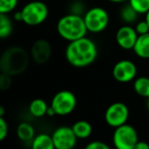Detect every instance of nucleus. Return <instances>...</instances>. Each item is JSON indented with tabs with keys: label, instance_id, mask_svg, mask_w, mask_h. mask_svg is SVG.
<instances>
[{
	"label": "nucleus",
	"instance_id": "nucleus-32",
	"mask_svg": "<svg viewBox=\"0 0 149 149\" xmlns=\"http://www.w3.org/2000/svg\"><path fill=\"white\" fill-rule=\"evenodd\" d=\"M4 115H5V109H4L2 106H0V116L4 117Z\"/></svg>",
	"mask_w": 149,
	"mask_h": 149
},
{
	"label": "nucleus",
	"instance_id": "nucleus-25",
	"mask_svg": "<svg viewBox=\"0 0 149 149\" xmlns=\"http://www.w3.org/2000/svg\"><path fill=\"white\" fill-rule=\"evenodd\" d=\"M69 13L77 14V15H82L84 12V5L81 1H75L72 3L70 7V12ZM83 16V15H82Z\"/></svg>",
	"mask_w": 149,
	"mask_h": 149
},
{
	"label": "nucleus",
	"instance_id": "nucleus-20",
	"mask_svg": "<svg viewBox=\"0 0 149 149\" xmlns=\"http://www.w3.org/2000/svg\"><path fill=\"white\" fill-rule=\"evenodd\" d=\"M133 88L138 95L142 97H149V78L146 76H141L134 79Z\"/></svg>",
	"mask_w": 149,
	"mask_h": 149
},
{
	"label": "nucleus",
	"instance_id": "nucleus-18",
	"mask_svg": "<svg viewBox=\"0 0 149 149\" xmlns=\"http://www.w3.org/2000/svg\"><path fill=\"white\" fill-rule=\"evenodd\" d=\"M14 26L8 14L0 13V39H6L13 33Z\"/></svg>",
	"mask_w": 149,
	"mask_h": 149
},
{
	"label": "nucleus",
	"instance_id": "nucleus-10",
	"mask_svg": "<svg viewBox=\"0 0 149 149\" xmlns=\"http://www.w3.org/2000/svg\"><path fill=\"white\" fill-rule=\"evenodd\" d=\"M51 136L56 149H73L78 139L73 132L72 127L68 126L57 128Z\"/></svg>",
	"mask_w": 149,
	"mask_h": 149
},
{
	"label": "nucleus",
	"instance_id": "nucleus-7",
	"mask_svg": "<svg viewBox=\"0 0 149 149\" xmlns=\"http://www.w3.org/2000/svg\"><path fill=\"white\" fill-rule=\"evenodd\" d=\"M77 100L75 94L70 90H61L53 96L51 107L58 116H66L75 110Z\"/></svg>",
	"mask_w": 149,
	"mask_h": 149
},
{
	"label": "nucleus",
	"instance_id": "nucleus-19",
	"mask_svg": "<svg viewBox=\"0 0 149 149\" xmlns=\"http://www.w3.org/2000/svg\"><path fill=\"white\" fill-rule=\"evenodd\" d=\"M48 104L42 98H36L30 104L29 107V111L33 117L36 118H41L44 117L45 115H47V111H48Z\"/></svg>",
	"mask_w": 149,
	"mask_h": 149
},
{
	"label": "nucleus",
	"instance_id": "nucleus-2",
	"mask_svg": "<svg viewBox=\"0 0 149 149\" xmlns=\"http://www.w3.org/2000/svg\"><path fill=\"white\" fill-rule=\"evenodd\" d=\"M31 56L19 46H12L5 49L0 55V72H5L11 76L19 75L26 70Z\"/></svg>",
	"mask_w": 149,
	"mask_h": 149
},
{
	"label": "nucleus",
	"instance_id": "nucleus-30",
	"mask_svg": "<svg viewBox=\"0 0 149 149\" xmlns=\"http://www.w3.org/2000/svg\"><path fill=\"white\" fill-rule=\"evenodd\" d=\"M56 115V113H55V111L53 110V108H52L51 106L48 108V111H47V116H49V117H53V116H55Z\"/></svg>",
	"mask_w": 149,
	"mask_h": 149
},
{
	"label": "nucleus",
	"instance_id": "nucleus-23",
	"mask_svg": "<svg viewBox=\"0 0 149 149\" xmlns=\"http://www.w3.org/2000/svg\"><path fill=\"white\" fill-rule=\"evenodd\" d=\"M12 84V76L5 72H0V90H7Z\"/></svg>",
	"mask_w": 149,
	"mask_h": 149
},
{
	"label": "nucleus",
	"instance_id": "nucleus-14",
	"mask_svg": "<svg viewBox=\"0 0 149 149\" xmlns=\"http://www.w3.org/2000/svg\"><path fill=\"white\" fill-rule=\"evenodd\" d=\"M16 135L19 138V140H22L24 142L33 141V139L36 137L35 128H33V126L31 124L28 123V122H22L17 126Z\"/></svg>",
	"mask_w": 149,
	"mask_h": 149
},
{
	"label": "nucleus",
	"instance_id": "nucleus-8",
	"mask_svg": "<svg viewBox=\"0 0 149 149\" xmlns=\"http://www.w3.org/2000/svg\"><path fill=\"white\" fill-rule=\"evenodd\" d=\"M129 118V109L124 102H117L110 104L104 113V121L109 126L117 128L127 123Z\"/></svg>",
	"mask_w": 149,
	"mask_h": 149
},
{
	"label": "nucleus",
	"instance_id": "nucleus-9",
	"mask_svg": "<svg viewBox=\"0 0 149 149\" xmlns=\"http://www.w3.org/2000/svg\"><path fill=\"white\" fill-rule=\"evenodd\" d=\"M113 77L121 83H128L133 81L137 75V67L131 60H121L114 65L112 70Z\"/></svg>",
	"mask_w": 149,
	"mask_h": 149
},
{
	"label": "nucleus",
	"instance_id": "nucleus-22",
	"mask_svg": "<svg viewBox=\"0 0 149 149\" xmlns=\"http://www.w3.org/2000/svg\"><path fill=\"white\" fill-rule=\"evenodd\" d=\"M18 0H0V13L9 14L17 7Z\"/></svg>",
	"mask_w": 149,
	"mask_h": 149
},
{
	"label": "nucleus",
	"instance_id": "nucleus-5",
	"mask_svg": "<svg viewBox=\"0 0 149 149\" xmlns=\"http://www.w3.org/2000/svg\"><path fill=\"white\" fill-rule=\"evenodd\" d=\"M83 19L89 33H100L108 28L110 15L104 8L95 6L85 11V13L83 14Z\"/></svg>",
	"mask_w": 149,
	"mask_h": 149
},
{
	"label": "nucleus",
	"instance_id": "nucleus-33",
	"mask_svg": "<svg viewBox=\"0 0 149 149\" xmlns=\"http://www.w3.org/2000/svg\"><path fill=\"white\" fill-rule=\"evenodd\" d=\"M144 19L146 20V22H147V24H148V26H149V10L147 12H146V14H145V18H144Z\"/></svg>",
	"mask_w": 149,
	"mask_h": 149
},
{
	"label": "nucleus",
	"instance_id": "nucleus-24",
	"mask_svg": "<svg viewBox=\"0 0 149 149\" xmlns=\"http://www.w3.org/2000/svg\"><path fill=\"white\" fill-rule=\"evenodd\" d=\"M135 30L137 31L138 36L141 35H145V33H149V26L145 19L140 20V22H137L135 24Z\"/></svg>",
	"mask_w": 149,
	"mask_h": 149
},
{
	"label": "nucleus",
	"instance_id": "nucleus-27",
	"mask_svg": "<svg viewBox=\"0 0 149 149\" xmlns=\"http://www.w3.org/2000/svg\"><path fill=\"white\" fill-rule=\"evenodd\" d=\"M84 149H111V147L102 141H92L87 144Z\"/></svg>",
	"mask_w": 149,
	"mask_h": 149
},
{
	"label": "nucleus",
	"instance_id": "nucleus-1",
	"mask_svg": "<svg viewBox=\"0 0 149 149\" xmlns=\"http://www.w3.org/2000/svg\"><path fill=\"white\" fill-rule=\"evenodd\" d=\"M98 50L96 44L87 37L69 42L65 49V58L71 66L84 68L96 60Z\"/></svg>",
	"mask_w": 149,
	"mask_h": 149
},
{
	"label": "nucleus",
	"instance_id": "nucleus-21",
	"mask_svg": "<svg viewBox=\"0 0 149 149\" xmlns=\"http://www.w3.org/2000/svg\"><path fill=\"white\" fill-rule=\"evenodd\" d=\"M128 3L139 14H146L149 10V0H128Z\"/></svg>",
	"mask_w": 149,
	"mask_h": 149
},
{
	"label": "nucleus",
	"instance_id": "nucleus-31",
	"mask_svg": "<svg viewBox=\"0 0 149 149\" xmlns=\"http://www.w3.org/2000/svg\"><path fill=\"white\" fill-rule=\"evenodd\" d=\"M108 1L112 2V3H124V2L128 1V0H108Z\"/></svg>",
	"mask_w": 149,
	"mask_h": 149
},
{
	"label": "nucleus",
	"instance_id": "nucleus-12",
	"mask_svg": "<svg viewBox=\"0 0 149 149\" xmlns=\"http://www.w3.org/2000/svg\"><path fill=\"white\" fill-rule=\"evenodd\" d=\"M137 39L138 33L135 28L129 24L122 26L116 33V42L123 50H133Z\"/></svg>",
	"mask_w": 149,
	"mask_h": 149
},
{
	"label": "nucleus",
	"instance_id": "nucleus-17",
	"mask_svg": "<svg viewBox=\"0 0 149 149\" xmlns=\"http://www.w3.org/2000/svg\"><path fill=\"white\" fill-rule=\"evenodd\" d=\"M72 130L78 139H86L92 133V126L87 121H77L73 124Z\"/></svg>",
	"mask_w": 149,
	"mask_h": 149
},
{
	"label": "nucleus",
	"instance_id": "nucleus-16",
	"mask_svg": "<svg viewBox=\"0 0 149 149\" xmlns=\"http://www.w3.org/2000/svg\"><path fill=\"white\" fill-rule=\"evenodd\" d=\"M140 14L129 3L124 5L120 10V18H121V20L125 24H129V26L136 24L138 22V16Z\"/></svg>",
	"mask_w": 149,
	"mask_h": 149
},
{
	"label": "nucleus",
	"instance_id": "nucleus-34",
	"mask_svg": "<svg viewBox=\"0 0 149 149\" xmlns=\"http://www.w3.org/2000/svg\"><path fill=\"white\" fill-rule=\"evenodd\" d=\"M147 109H148V111H149V97L147 98Z\"/></svg>",
	"mask_w": 149,
	"mask_h": 149
},
{
	"label": "nucleus",
	"instance_id": "nucleus-11",
	"mask_svg": "<svg viewBox=\"0 0 149 149\" xmlns=\"http://www.w3.org/2000/svg\"><path fill=\"white\" fill-rule=\"evenodd\" d=\"M52 55V46L48 40L39 39L31 47V58L37 64H45Z\"/></svg>",
	"mask_w": 149,
	"mask_h": 149
},
{
	"label": "nucleus",
	"instance_id": "nucleus-4",
	"mask_svg": "<svg viewBox=\"0 0 149 149\" xmlns=\"http://www.w3.org/2000/svg\"><path fill=\"white\" fill-rule=\"evenodd\" d=\"M22 22L30 26H38L47 20L49 8L47 4L40 0L30 1L22 8Z\"/></svg>",
	"mask_w": 149,
	"mask_h": 149
},
{
	"label": "nucleus",
	"instance_id": "nucleus-3",
	"mask_svg": "<svg viewBox=\"0 0 149 149\" xmlns=\"http://www.w3.org/2000/svg\"><path fill=\"white\" fill-rule=\"evenodd\" d=\"M58 35L67 42H72L86 37L88 33L82 15L68 13L58 20L56 26Z\"/></svg>",
	"mask_w": 149,
	"mask_h": 149
},
{
	"label": "nucleus",
	"instance_id": "nucleus-28",
	"mask_svg": "<svg viewBox=\"0 0 149 149\" xmlns=\"http://www.w3.org/2000/svg\"><path fill=\"white\" fill-rule=\"evenodd\" d=\"M134 149H149V144L145 141H138Z\"/></svg>",
	"mask_w": 149,
	"mask_h": 149
},
{
	"label": "nucleus",
	"instance_id": "nucleus-29",
	"mask_svg": "<svg viewBox=\"0 0 149 149\" xmlns=\"http://www.w3.org/2000/svg\"><path fill=\"white\" fill-rule=\"evenodd\" d=\"M13 19L15 22H22V10H18L15 11L13 13Z\"/></svg>",
	"mask_w": 149,
	"mask_h": 149
},
{
	"label": "nucleus",
	"instance_id": "nucleus-15",
	"mask_svg": "<svg viewBox=\"0 0 149 149\" xmlns=\"http://www.w3.org/2000/svg\"><path fill=\"white\" fill-rule=\"evenodd\" d=\"M31 149H56L51 135L42 133L37 135L31 141Z\"/></svg>",
	"mask_w": 149,
	"mask_h": 149
},
{
	"label": "nucleus",
	"instance_id": "nucleus-26",
	"mask_svg": "<svg viewBox=\"0 0 149 149\" xmlns=\"http://www.w3.org/2000/svg\"><path fill=\"white\" fill-rule=\"evenodd\" d=\"M8 134V125L5 119L0 116V142L3 141Z\"/></svg>",
	"mask_w": 149,
	"mask_h": 149
},
{
	"label": "nucleus",
	"instance_id": "nucleus-6",
	"mask_svg": "<svg viewBox=\"0 0 149 149\" xmlns=\"http://www.w3.org/2000/svg\"><path fill=\"white\" fill-rule=\"evenodd\" d=\"M139 141L136 129L127 123L115 128L113 134V144L116 149H134Z\"/></svg>",
	"mask_w": 149,
	"mask_h": 149
},
{
	"label": "nucleus",
	"instance_id": "nucleus-13",
	"mask_svg": "<svg viewBox=\"0 0 149 149\" xmlns=\"http://www.w3.org/2000/svg\"><path fill=\"white\" fill-rule=\"evenodd\" d=\"M133 51L141 59H149V33L138 36Z\"/></svg>",
	"mask_w": 149,
	"mask_h": 149
}]
</instances>
